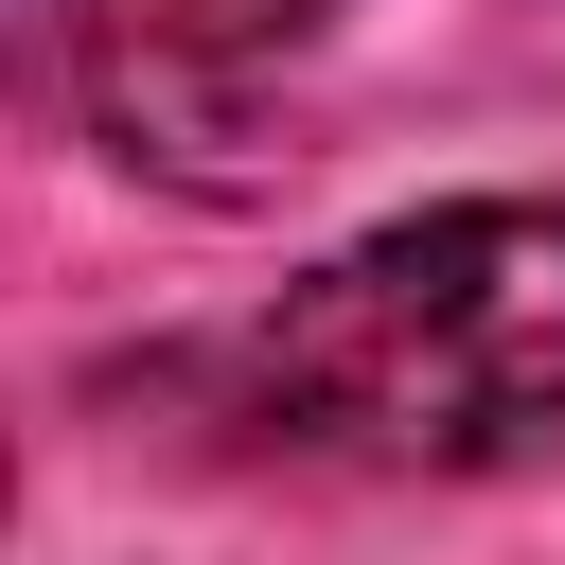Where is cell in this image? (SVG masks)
I'll return each mask as SVG.
<instances>
[{"mask_svg": "<svg viewBox=\"0 0 565 565\" xmlns=\"http://www.w3.org/2000/svg\"><path fill=\"white\" fill-rule=\"evenodd\" d=\"M230 424L353 477H512L565 459V194H441L300 265L230 353Z\"/></svg>", "mask_w": 565, "mask_h": 565, "instance_id": "6da1fadb", "label": "cell"}, {"mask_svg": "<svg viewBox=\"0 0 565 565\" xmlns=\"http://www.w3.org/2000/svg\"><path fill=\"white\" fill-rule=\"evenodd\" d=\"M18 35L124 159H177V141H230L247 88L335 35V0H18Z\"/></svg>", "mask_w": 565, "mask_h": 565, "instance_id": "7a4b0ae2", "label": "cell"}]
</instances>
